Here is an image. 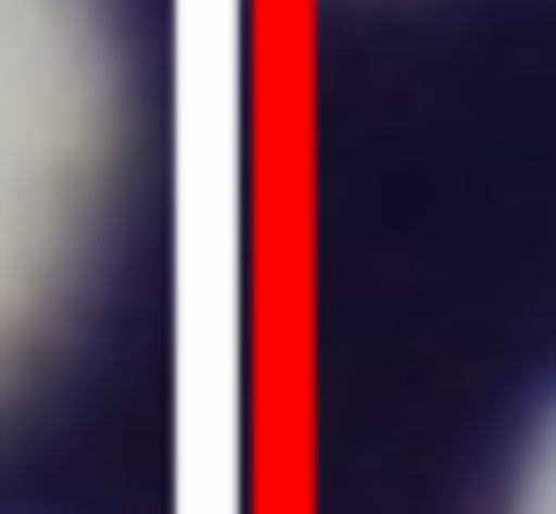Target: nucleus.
<instances>
[{
  "instance_id": "nucleus-1",
  "label": "nucleus",
  "mask_w": 556,
  "mask_h": 514,
  "mask_svg": "<svg viewBox=\"0 0 556 514\" xmlns=\"http://www.w3.org/2000/svg\"><path fill=\"white\" fill-rule=\"evenodd\" d=\"M121 163L127 50L113 0H0V394L92 283Z\"/></svg>"
},
{
  "instance_id": "nucleus-2",
  "label": "nucleus",
  "mask_w": 556,
  "mask_h": 514,
  "mask_svg": "<svg viewBox=\"0 0 556 514\" xmlns=\"http://www.w3.org/2000/svg\"><path fill=\"white\" fill-rule=\"evenodd\" d=\"M507 514H556V409L543 416L529 459H521L515 493H507Z\"/></svg>"
}]
</instances>
